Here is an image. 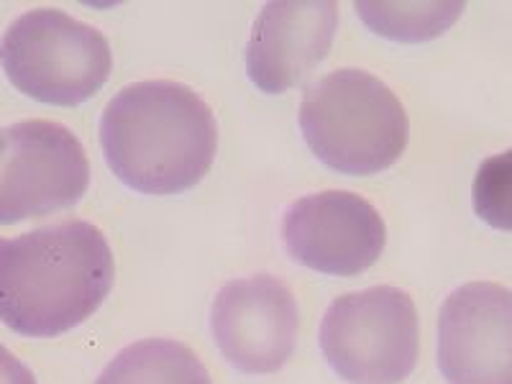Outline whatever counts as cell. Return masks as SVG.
<instances>
[{
    "mask_svg": "<svg viewBox=\"0 0 512 384\" xmlns=\"http://www.w3.org/2000/svg\"><path fill=\"white\" fill-rule=\"evenodd\" d=\"M113 280L111 246L88 221L0 236V323L18 336L72 331L103 305Z\"/></svg>",
    "mask_w": 512,
    "mask_h": 384,
    "instance_id": "1",
    "label": "cell"
},
{
    "mask_svg": "<svg viewBox=\"0 0 512 384\" xmlns=\"http://www.w3.org/2000/svg\"><path fill=\"white\" fill-rule=\"evenodd\" d=\"M100 146L123 185L144 195H177L198 185L216 159V116L180 82H134L105 105Z\"/></svg>",
    "mask_w": 512,
    "mask_h": 384,
    "instance_id": "2",
    "label": "cell"
},
{
    "mask_svg": "<svg viewBox=\"0 0 512 384\" xmlns=\"http://www.w3.org/2000/svg\"><path fill=\"white\" fill-rule=\"evenodd\" d=\"M300 131L320 162L344 175H377L410 139L405 105L372 72L333 70L305 90Z\"/></svg>",
    "mask_w": 512,
    "mask_h": 384,
    "instance_id": "3",
    "label": "cell"
},
{
    "mask_svg": "<svg viewBox=\"0 0 512 384\" xmlns=\"http://www.w3.org/2000/svg\"><path fill=\"white\" fill-rule=\"evenodd\" d=\"M0 64L16 90L47 105L93 98L111 77V44L95 26L57 8L18 16L0 39Z\"/></svg>",
    "mask_w": 512,
    "mask_h": 384,
    "instance_id": "4",
    "label": "cell"
},
{
    "mask_svg": "<svg viewBox=\"0 0 512 384\" xmlns=\"http://www.w3.org/2000/svg\"><path fill=\"white\" fill-rule=\"evenodd\" d=\"M318 344L344 382H405L420 354V323L413 297L390 285L341 295L320 320Z\"/></svg>",
    "mask_w": 512,
    "mask_h": 384,
    "instance_id": "5",
    "label": "cell"
},
{
    "mask_svg": "<svg viewBox=\"0 0 512 384\" xmlns=\"http://www.w3.org/2000/svg\"><path fill=\"white\" fill-rule=\"evenodd\" d=\"M88 185V154L67 126L34 118L0 128V226L72 208Z\"/></svg>",
    "mask_w": 512,
    "mask_h": 384,
    "instance_id": "6",
    "label": "cell"
},
{
    "mask_svg": "<svg viewBox=\"0 0 512 384\" xmlns=\"http://www.w3.org/2000/svg\"><path fill=\"white\" fill-rule=\"evenodd\" d=\"M300 310L295 295L272 274H251L218 290L210 331L233 369L244 374L280 372L297 344Z\"/></svg>",
    "mask_w": 512,
    "mask_h": 384,
    "instance_id": "7",
    "label": "cell"
},
{
    "mask_svg": "<svg viewBox=\"0 0 512 384\" xmlns=\"http://www.w3.org/2000/svg\"><path fill=\"white\" fill-rule=\"evenodd\" d=\"M282 239L295 262L331 277H354L377 264L387 228L369 200L326 190L295 200L282 218Z\"/></svg>",
    "mask_w": 512,
    "mask_h": 384,
    "instance_id": "8",
    "label": "cell"
},
{
    "mask_svg": "<svg viewBox=\"0 0 512 384\" xmlns=\"http://www.w3.org/2000/svg\"><path fill=\"white\" fill-rule=\"evenodd\" d=\"M438 369L448 384H512V290L469 282L446 297Z\"/></svg>",
    "mask_w": 512,
    "mask_h": 384,
    "instance_id": "9",
    "label": "cell"
},
{
    "mask_svg": "<svg viewBox=\"0 0 512 384\" xmlns=\"http://www.w3.org/2000/svg\"><path fill=\"white\" fill-rule=\"evenodd\" d=\"M336 29V3H267L246 44V75L269 95L297 88L328 57Z\"/></svg>",
    "mask_w": 512,
    "mask_h": 384,
    "instance_id": "10",
    "label": "cell"
},
{
    "mask_svg": "<svg viewBox=\"0 0 512 384\" xmlns=\"http://www.w3.org/2000/svg\"><path fill=\"white\" fill-rule=\"evenodd\" d=\"M95 384H213L190 346L172 338H144L118 351Z\"/></svg>",
    "mask_w": 512,
    "mask_h": 384,
    "instance_id": "11",
    "label": "cell"
},
{
    "mask_svg": "<svg viewBox=\"0 0 512 384\" xmlns=\"http://www.w3.org/2000/svg\"><path fill=\"white\" fill-rule=\"evenodd\" d=\"M354 8L374 34L408 44L443 34L464 13V3H356Z\"/></svg>",
    "mask_w": 512,
    "mask_h": 384,
    "instance_id": "12",
    "label": "cell"
},
{
    "mask_svg": "<svg viewBox=\"0 0 512 384\" xmlns=\"http://www.w3.org/2000/svg\"><path fill=\"white\" fill-rule=\"evenodd\" d=\"M474 213L497 231H512V149L484 159L472 187Z\"/></svg>",
    "mask_w": 512,
    "mask_h": 384,
    "instance_id": "13",
    "label": "cell"
},
{
    "mask_svg": "<svg viewBox=\"0 0 512 384\" xmlns=\"http://www.w3.org/2000/svg\"><path fill=\"white\" fill-rule=\"evenodd\" d=\"M0 384H36L34 372L0 344Z\"/></svg>",
    "mask_w": 512,
    "mask_h": 384,
    "instance_id": "14",
    "label": "cell"
}]
</instances>
